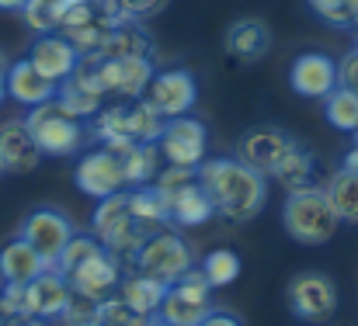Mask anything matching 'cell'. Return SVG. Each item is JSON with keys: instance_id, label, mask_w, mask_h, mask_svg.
I'll list each match as a JSON object with an SVG mask.
<instances>
[{"instance_id": "cell-1", "label": "cell", "mask_w": 358, "mask_h": 326, "mask_svg": "<svg viewBox=\"0 0 358 326\" xmlns=\"http://www.w3.org/2000/svg\"><path fill=\"white\" fill-rule=\"evenodd\" d=\"M195 174L216 216L230 218V222H250L268 202V177L250 170L237 156H216V160L206 156L195 167Z\"/></svg>"}, {"instance_id": "cell-2", "label": "cell", "mask_w": 358, "mask_h": 326, "mask_svg": "<svg viewBox=\"0 0 358 326\" xmlns=\"http://www.w3.org/2000/svg\"><path fill=\"white\" fill-rule=\"evenodd\" d=\"M282 222H285V232L296 243H303V246L327 243L338 232V225H341V218L334 212L327 191L317 188V184L303 188V191H289V198L282 205Z\"/></svg>"}, {"instance_id": "cell-3", "label": "cell", "mask_w": 358, "mask_h": 326, "mask_svg": "<svg viewBox=\"0 0 358 326\" xmlns=\"http://www.w3.org/2000/svg\"><path fill=\"white\" fill-rule=\"evenodd\" d=\"M91 232L98 236V243H101L119 264L125 260V264L132 267L136 250L143 246L146 232H143V225L132 218L129 191L108 195V198H98V209H94V216H91Z\"/></svg>"}, {"instance_id": "cell-4", "label": "cell", "mask_w": 358, "mask_h": 326, "mask_svg": "<svg viewBox=\"0 0 358 326\" xmlns=\"http://www.w3.org/2000/svg\"><path fill=\"white\" fill-rule=\"evenodd\" d=\"M24 125H28L31 139L38 142L42 156H73L84 146V135H87L80 118H73L56 98L38 105V108H28Z\"/></svg>"}, {"instance_id": "cell-5", "label": "cell", "mask_w": 358, "mask_h": 326, "mask_svg": "<svg viewBox=\"0 0 358 326\" xmlns=\"http://www.w3.org/2000/svg\"><path fill=\"white\" fill-rule=\"evenodd\" d=\"M132 267L143 271L146 278H157L164 285H174L181 274H188L195 267V253H192V246L174 229H157L136 250Z\"/></svg>"}, {"instance_id": "cell-6", "label": "cell", "mask_w": 358, "mask_h": 326, "mask_svg": "<svg viewBox=\"0 0 358 326\" xmlns=\"http://www.w3.org/2000/svg\"><path fill=\"white\" fill-rule=\"evenodd\" d=\"M213 292L216 288L206 281L202 267H192L174 285H167V295L160 302L157 320H164L171 326H199L213 313Z\"/></svg>"}, {"instance_id": "cell-7", "label": "cell", "mask_w": 358, "mask_h": 326, "mask_svg": "<svg viewBox=\"0 0 358 326\" xmlns=\"http://www.w3.org/2000/svg\"><path fill=\"white\" fill-rule=\"evenodd\" d=\"M285 299H289V309L296 320L303 323H327L334 313H338V285L324 274V271H303L289 281L285 288Z\"/></svg>"}, {"instance_id": "cell-8", "label": "cell", "mask_w": 358, "mask_h": 326, "mask_svg": "<svg viewBox=\"0 0 358 326\" xmlns=\"http://www.w3.org/2000/svg\"><path fill=\"white\" fill-rule=\"evenodd\" d=\"M296 146H299V142H296L285 128H278V125H254V128H247V132L240 135L237 160H243L250 170L271 177V174L278 170V163H282Z\"/></svg>"}, {"instance_id": "cell-9", "label": "cell", "mask_w": 358, "mask_h": 326, "mask_svg": "<svg viewBox=\"0 0 358 326\" xmlns=\"http://www.w3.org/2000/svg\"><path fill=\"white\" fill-rule=\"evenodd\" d=\"M157 149L167 163H178V167H199L206 160V149H209V132L199 118L192 114H178V118H167L160 139H157Z\"/></svg>"}, {"instance_id": "cell-10", "label": "cell", "mask_w": 358, "mask_h": 326, "mask_svg": "<svg viewBox=\"0 0 358 326\" xmlns=\"http://www.w3.org/2000/svg\"><path fill=\"white\" fill-rule=\"evenodd\" d=\"M63 278L70 281V288H73L77 295L94 299V302H105V299H112V295L119 292L122 264L101 246V250H94L91 257H84L80 264H73Z\"/></svg>"}, {"instance_id": "cell-11", "label": "cell", "mask_w": 358, "mask_h": 326, "mask_svg": "<svg viewBox=\"0 0 358 326\" xmlns=\"http://www.w3.org/2000/svg\"><path fill=\"white\" fill-rule=\"evenodd\" d=\"M17 236H21L24 243H31L35 253H38L49 267H56L63 246H66L70 236H73V222H70V216H63L59 209H35V212L24 216Z\"/></svg>"}, {"instance_id": "cell-12", "label": "cell", "mask_w": 358, "mask_h": 326, "mask_svg": "<svg viewBox=\"0 0 358 326\" xmlns=\"http://www.w3.org/2000/svg\"><path fill=\"white\" fill-rule=\"evenodd\" d=\"M56 101L73 118H94L105 108V91L98 84V59L94 56H80L77 70L56 87Z\"/></svg>"}, {"instance_id": "cell-13", "label": "cell", "mask_w": 358, "mask_h": 326, "mask_svg": "<svg viewBox=\"0 0 358 326\" xmlns=\"http://www.w3.org/2000/svg\"><path fill=\"white\" fill-rule=\"evenodd\" d=\"M153 63L150 56H125V59H98V84L108 94L122 101H136L146 94V84L153 80Z\"/></svg>"}, {"instance_id": "cell-14", "label": "cell", "mask_w": 358, "mask_h": 326, "mask_svg": "<svg viewBox=\"0 0 358 326\" xmlns=\"http://www.w3.org/2000/svg\"><path fill=\"white\" fill-rule=\"evenodd\" d=\"M73 181L84 195L91 198H108V195H119L125 191V174H122V156L115 149H91L80 156L77 170H73Z\"/></svg>"}, {"instance_id": "cell-15", "label": "cell", "mask_w": 358, "mask_h": 326, "mask_svg": "<svg viewBox=\"0 0 358 326\" xmlns=\"http://www.w3.org/2000/svg\"><path fill=\"white\" fill-rule=\"evenodd\" d=\"M143 98L164 118H178V114H192L199 101V84L188 70H164V73H153Z\"/></svg>"}, {"instance_id": "cell-16", "label": "cell", "mask_w": 358, "mask_h": 326, "mask_svg": "<svg viewBox=\"0 0 358 326\" xmlns=\"http://www.w3.org/2000/svg\"><path fill=\"white\" fill-rule=\"evenodd\" d=\"M28 63H31L42 77H49V80L59 87V84L77 70L80 52L73 49L70 38H63L59 31H49V35H35V42H31V49H28Z\"/></svg>"}, {"instance_id": "cell-17", "label": "cell", "mask_w": 358, "mask_h": 326, "mask_svg": "<svg viewBox=\"0 0 358 326\" xmlns=\"http://www.w3.org/2000/svg\"><path fill=\"white\" fill-rule=\"evenodd\" d=\"M289 84L299 98H327L338 87V63L327 52H303L289 70Z\"/></svg>"}, {"instance_id": "cell-18", "label": "cell", "mask_w": 358, "mask_h": 326, "mask_svg": "<svg viewBox=\"0 0 358 326\" xmlns=\"http://www.w3.org/2000/svg\"><path fill=\"white\" fill-rule=\"evenodd\" d=\"M42 163V149L31 139L24 118L0 121V167L3 174H31Z\"/></svg>"}, {"instance_id": "cell-19", "label": "cell", "mask_w": 358, "mask_h": 326, "mask_svg": "<svg viewBox=\"0 0 358 326\" xmlns=\"http://www.w3.org/2000/svg\"><path fill=\"white\" fill-rule=\"evenodd\" d=\"M24 299H28V316L59 320L63 309H66L70 299H73V288H70V281H66L56 267H45L38 278H31V281L24 285Z\"/></svg>"}, {"instance_id": "cell-20", "label": "cell", "mask_w": 358, "mask_h": 326, "mask_svg": "<svg viewBox=\"0 0 358 326\" xmlns=\"http://www.w3.org/2000/svg\"><path fill=\"white\" fill-rule=\"evenodd\" d=\"M3 91H7V98L17 101L21 108H38V105H45V101L56 98V84H52L49 77H42L28 59H17V63L7 66V73H3Z\"/></svg>"}, {"instance_id": "cell-21", "label": "cell", "mask_w": 358, "mask_h": 326, "mask_svg": "<svg viewBox=\"0 0 358 326\" xmlns=\"http://www.w3.org/2000/svg\"><path fill=\"white\" fill-rule=\"evenodd\" d=\"M227 52L240 59V63H257L261 56H268L271 49V28L268 21L261 17H237L230 28H227V38H223Z\"/></svg>"}, {"instance_id": "cell-22", "label": "cell", "mask_w": 358, "mask_h": 326, "mask_svg": "<svg viewBox=\"0 0 358 326\" xmlns=\"http://www.w3.org/2000/svg\"><path fill=\"white\" fill-rule=\"evenodd\" d=\"M115 295H119L132 313L157 320L160 302H164V295H167V285H164V281H157V278H146V274H143V271H136V267H129V271L122 274L119 292H115Z\"/></svg>"}, {"instance_id": "cell-23", "label": "cell", "mask_w": 358, "mask_h": 326, "mask_svg": "<svg viewBox=\"0 0 358 326\" xmlns=\"http://www.w3.org/2000/svg\"><path fill=\"white\" fill-rule=\"evenodd\" d=\"M49 264L35 253L31 243H24L21 236L7 239L0 246V281L3 285H28L31 278H38Z\"/></svg>"}, {"instance_id": "cell-24", "label": "cell", "mask_w": 358, "mask_h": 326, "mask_svg": "<svg viewBox=\"0 0 358 326\" xmlns=\"http://www.w3.org/2000/svg\"><path fill=\"white\" fill-rule=\"evenodd\" d=\"M125 56H153V38L146 35V28L139 21H129V17L112 24V31L105 35L94 59H125Z\"/></svg>"}, {"instance_id": "cell-25", "label": "cell", "mask_w": 358, "mask_h": 326, "mask_svg": "<svg viewBox=\"0 0 358 326\" xmlns=\"http://www.w3.org/2000/svg\"><path fill=\"white\" fill-rule=\"evenodd\" d=\"M91 135L105 146V149H115L125 153L129 146H136L132 139V125H129V101L122 105H108L91 118Z\"/></svg>"}, {"instance_id": "cell-26", "label": "cell", "mask_w": 358, "mask_h": 326, "mask_svg": "<svg viewBox=\"0 0 358 326\" xmlns=\"http://www.w3.org/2000/svg\"><path fill=\"white\" fill-rule=\"evenodd\" d=\"M119 156H122L125 188H146L160 174V149H157V142H136V146H129Z\"/></svg>"}, {"instance_id": "cell-27", "label": "cell", "mask_w": 358, "mask_h": 326, "mask_svg": "<svg viewBox=\"0 0 358 326\" xmlns=\"http://www.w3.org/2000/svg\"><path fill=\"white\" fill-rule=\"evenodd\" d=\"M167 212H171L174 225H206L209 218L216 216V209H213V202H209V195L202 191L199 181L188 184L181 195H174L167 202Z\"/></svg>"}, {"instance_id": "cell-28", "label": "cell", "mask_w": 358, "mask_h": 326, "mask_svg": "<svg viewBox=\"0 0 358 326\" xmlns=\"http://www.w3.org/2000/svg\"><path fill=\"white\" fill-rule=\"evenodd\" d=\"M129 209H132V218L143 225V232H157V229H167L171 222V212H167V202L157 195L153 184L146 188H129Z\"/></svg>"}, {"instance_id": "cell-29", "label": "cell", "mask_w": 358, "mask_h": 326, "mask_svg": "<svg viewBox=\"0 0 358 326\" xmlns=\"http://www.w3.org/2000/svg\"><path fill=\"white\" fill-rule=\"evenodd\" d=\"M285 191H303V188H313V177H317V156L306 149V146H296L282 163L278 170L271 174Z\"/></svg>"}, {"instance_id": "cell-30", "label": "cell", "mask_w": 358, "mask_h": 326, "mask_svg": "<svg viewBox=\"0 0 358 326\" xmlns=\"http://www.w3.org/2000/svg\"><path fill=\"white\" fill-rule=\"evenodd\" d=\"M324 191L341 222H358V170H348V167L334 170Z\"/></svg>"}, {"instance_id": "cell-31", "label": "cell", "mask_w": 358, "mask_h": 326, "mask_svg": "<svg viewBox=\"0 0 358 326\" xmlns=\"http://www.w3.org/2000/svg\"><path fill=\"white\" fill-rule=\"evenodd\" d=\"M324 114L334 128L341 132H358V94H352L348 87H334L327 98H324Z\"/></svg>"}, {"instance_id": "cell-32", "label": "cell", "mask_w": 358, "mask_h": 326, "mask_svg": "<svg viewBox=\"0 0 358 326\" xmlns=\"http://www.w3.org/2000/svg\"><path fill=\"white\" fill-rule=\"evenodd\" d=\"M129 125H132V139L136 142H157L164 125H167V118L146 98H136V101H129Z\"/></svg>"}, {"instance_id": "cell-33", "label": "cell", "mask_w": 358, "mask_h": 326, "mask_svg": "<svg viewBox=\"0 0 358 326\" xmlns=\"http://www.w3.org/2000/svg\"><path fill=\"white\" fill-rule=\"evenodd\" d=\"M199 267L213 288H227L240 278V257L234 250H213V253H206V260Z\"/></svg>"}, {"instance_id": "cell-34", "label": "cell", "mask_w": 358, "mask_h": 326, "mask_svg": "<svg viewBox=\"0 0 358 326\" xmlns=\"http://www.w3.org/2000/svg\"><path fill=\"white\" fill-rule=\"evenodd\" d=\"M199 181V174H195V167H178V163H167V167H160V174L153 177V188H157V195L164 198V202H171L174 195H181L188 184H195Z\"/></svg>"}, {"instance_id": "cell-35", "label": "cell", "mask_w": 358, "mask_h": 326, "mask_svg": "<svg viewBox=\"0 0 358 326\" xmlns=\"http://www.w3.org/2000/svg\"><path fill=\"white\" fill-rule=\"evenodd\" d=\"M98 320H101V323H108V326H150L153 323L150 316L132 313L119 295H112V299H105V302L98 306Z\"/></svg>"}, {"instance_id": "cell-36", "label": "cell", "mask_w": 358, "mask_h": 326, "mask_svg": "<svg viewBox=\"0 0 358 326\" xmlns=\"http://www.w3.org/2000/svg\"><path fill=\"white\" fill-rule=\"evenodd\" d=\"M21 17H24V24H28L35 35H49V31L59 28V17H56L52 3H45V0H28V3L21 7Z\"/></svg>"}, {"instance_id": "cell-37", "label": "cell", "mask_w": 358, "mask_h": 326, "mask_svg": "<svg viewBox=\"0 0 358 326\" xmlns=\"http://www.w3.org/2000/svg\"><path fill=\"white\" fill-rule=\"evenodd\" d=\"M310 7L338 28H355V0H310Z\"/></svg>"}, {"instance_id": "cell-38", "label": "cell", "mask_w": 358, "mask_h": 326, "mask_svg": "<svg viewBox=\"0 0 358 326\" xmlns=\"http://www.w3.org/2000/svg\"><path fill=\"white\" fill-rule=\"evenodd\" d=\"M98 306H101V302L84 299V295H77V292H73V299H70V306L63 309L59 323L63 326H91L94 320H98Z\"/></svg>"}, {"instance_id": "cell-39", "label": "cell", "mask_w": 358, "mask_h": 326, "mask_svg": "<svg viewBox=\"0 0 358 326\" xmlns=\"http://www.w3.org/2000/svg\"><path fill=\"white\" fill-rule=\"evenodd\" d=\"M0 313H3V323H7V320H21V316H28L24 285H3V288H0Z\"/></svg>"}, {"instance_id": "cell-40", "label": "cell", "mask_w": 358, "mask_h": 326, "mask_svg": "<svg viewBox=\"0 0 358 326\" xmlns=\"http://www.w3.org/2000/svg\"><path fill=\"white\" fill-rule=\"evenodd\" d=\"M122 10V17H129V21H146V17H153V14H160L171 0H115Z\"/></svg>"}, {"instance_id": "cell-41", "label": "cell", "mask_w": 358, "mask_h": 326, "mask_svg": "<svg viewBox=\"0 0 358 326\" xmlns=\"http://www.w3.org/2000/svg\"><path fill=\"white\" fill-rule=\"evenodd\" d=\"M338 87H348L352 94H358V49H352L338 63Z\"/></svg>"}, {"instance_id": "cell-42", "label": "cell", "mask_w": 358, "mask_h": 326, "mask_svg": "<svg viewBox=\"0 0 358 326\" xmlns=\"http://www.w3.org/2000/svg\"><path fill=\"white\" fill-rule=\"evenodd\" d=\"M199 326H240V323L230 316V313H216V309H213V313H209V316H206Z\"/></svg>"}, {"instance_id": "cell-43", "label": "cell", "mask_w": 358, "mask_h": 326, "mask_svg": "<svg viewBox=\"0 0 358 326\" xmlns=\"http://www.w3.org/2000/svg\"><path fill=\"white\" fill-rule=\"evenodd\" d=\"M3 326H49V320H38V316H21V320H7Z\"/></svg>"}, {"instance_id": "cell-44", "label": "cell", "mask_w": 358, "mask_h": 326, "mask_svg": "<svg viewBox=\"0 0 358 326\" xmlns=\"http://www.w3.org/2000/svg\"><path fill=\"white\" fill-rule=\"evenodd\" d=\"M345 167H348V170H358V139L352 142V149L345 153Z\"/></svg>"}, {"instance_id": "cell-45", "label": "cell", "mask_w": 358, "mask_h": 326, "mask_svg": "<svg viewBox=\"0 0 358 326\" xmlns=\"http://www.w3.org/2000/svg\"><path fill=\"white\" fill-rule=\"evenodd\" d=\"M28 0H0V10H21Z\"/></svg>"}, {"instance_id": "cell-46", "label": "cell", "mask_w": 358, "mask_h": 326, "mask_svg": "<svg viewBox=\"0 0 358 326\" xmlns=\"http://www.w3.org/2000/svg\"><path fill=\"white\" fill-rule=\"evenodd\" d=\"M7 66H10V63H7V52H3V49H0V77H3V73H7Z\"/></svg>"}, {"instance_id": "cell-47", "label": "cell", "mask_w": 358, "mask_h": 326, "mask_svg": "<svg viewBox=\"0 0 358 326\" xmlns=\"http://www.w3.org/2000/svg\"><path fill=\"white\" fill-rule=\"evenodd\" d=\"M3 98H7V91H3V77H0V105H3Z\"/></svg>"}, {"instance_id": "cell-48", "label": "cell", "mask_w": 358, "mask_h": 326, "mask_svg": "<svg viewBox=\"0 0 358 326\" xmlns=\"http://www.w3.org/2000/svg\"><path fill=\"white\" fill-rule=\"evenodd\" d=\"M150 326H171V323H164V320H153V323H150Z\"/></svg>"}, {"instance_id": "cell-49", "label": "cell", "mask_w": 358, "mask_h": 326, "mask_svg": "<svg viewBox=\"0 0 358 326\" xmlns=\"http://www.w3.org/2000/svg\"><path fill=\"white\" fill-rule=\"evenodd\" d=\"M355 28H358V0H355Z\"/></svg>"}, {"instance_id": "cell-50", "label": "cell", "mask_w": 358, "mask_h": 326, "mask_svg": "<svg viewBox=\"0 0 358 326\" xmlns=\"http://www.w3.org/2000/svg\"><path fill=\"white\" fill-rule=\"evenodd\" d=\"M94 3H115V0H94Z\"/></svg>"}, {"instance_id": "cell-51", "label": "cell", "mask_w": 358, "mask_h": 326, "mask_svg": "<svg viewBox=\"0 0 358 326\" xmlns=\"http://www.w3.org/2000/svg\"><path fill=\"white\" fill-rule=\"evenodd\" d=\"M91 326H108V323H101V320H94V323H91Z\"/></svg>"}, {"instance_id": "cell-52", "label": "cell", "mask_w": 358, "mask_h": 326, "mask_svg": "<svg viewBox=\"0 0 358 326\" xmlns=\"http://www.w3.org/2000/svg\"><path fill=\"white\" fill-rule=\"evenodd\" d=\"M0 326H3V313H0Z\"/></svg>"}, {"instance_id": "cell-53", "label": "cell", "mask_w": 358, "mask_h": 326, "mask_svg": "<svg viewBox=\"0 0 358 326\" xmlns=\"http://www.w3.org/2000/svg\"><path fill=\"white\" fill-rule=\"evenodd\" d=\"M0 174H3V167H0Z\"/></svg>"}, {"instance_id": "cell-54", "label": "cell", "mask_w": 358, "mask_h": 326, "mask_svg": "<svg viewBox=\"0 0 358 326\" xmlns=\"http://www.w3.org/2000/svg\"><path fill=\"white\" fill-rule=\"evenodd\" d=\"M355 49H358V42H355Z\"/></svg>"}, {"instance_id": "cell-55", "label": "cell", "mask_w": 358, "mask_h": 326, "mask_svg": "<svg viewBox=\"0 0 358 326\" xmlns=\"http://www.w3.org/2000/svg\"><path fill=\"white\" fill-rule=\"evenodd\" d=\"M355 139H358V132H355Z\"/></svg>"}]
</instances>
